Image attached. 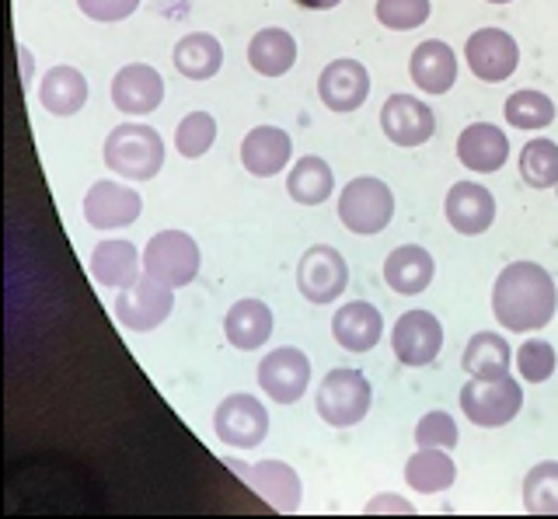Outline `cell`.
I'll return each instance as SVG.
<instances>
[{
	"label": "cell",
	"instance_id": "cell-1",
	"mask_svg": "<svg viewBox=\"0 0 558 519\" xmlns=\"http://www.w3.org/2000/svg\"><path fill=\"white\" fill-rule=\"evenodd\" d=\"M558 310V286L537 262H510L493 286V314L506 332H541Z\"/></svg>",
	"mask_w": 558,
	"mask_h": 519
},
{
	"label": "cell",
	"instance_id": "cell-36",
	"mask_svg": "<svg viewBox=\"0 0 558 519\" xmlns=\"http://www.w3.org/2000/svg\"><path fill=\"white\" fill-rule=\"evenodd\" d=\"M555 367H558L555 345L545 338H527L517 349V370L527 384H545V380H551Z\"/></svg>",
	"mask_w": 558,
	"mask_h": 519
},
{
	"label": "cell",
	"instance_id": "cell-33",
	"mask_svg": "<svg viewBox=\"0 0 558 519\" xmlns=\"http://www.w3.org/2000/svg\"><path fill=\"white\" fill-rule=\"evenodd\" d=\"M520 175L531 188H555L558 185V144L555 140H531L520 150Z\"/></svg>",
	"mask_w": 558,
	"mask_h": 519
},
{
	"label": "cell",
	"instance_id": "cell-13",
	"mask_svg": "<svg viewBox=\"0 0 558 519\" xmlns=\"http://www.w3.org/2000/svg\"><path fill=\"white\" fill-rule=\"evenodd\" d=\"M144 213V199L133 193L130 185L119 182H95L84 196V220L92 223L95 231H119L130 227Z\"/></svg>",
	"mask_w": 558,
	"mask_h": 519
},
{
	"label": "cell",
	"instance_id": "cell-42",
	"mask_svg": "<svg viewBox=\"0 0 558 519\" xmlns=\"http://www.w3.org/2000/svg\"><path fill=\"white\" fill-rule=\"evenodd\" d=\"M488 4H513V0H488Z\"/></svg>",
	"mask_w": 558,
	"mask_h": 519
},
{
	"label": "cell",
	"instance_id": "cell-32",
	"mask_svg": "<svg viewBox=\"0 0 558 519\" xmlns=\"http://www.w3.org/2000/svg\"><path fill=\"white\" fill-rule=\"evenodd\" d=\"M523 509L531 516H558V460H545L523 478Z\"/></svg>",
	"mask_w": 558,
	"mask_h": 519
},
{
	"label": "cell",
	"instance_id": "cell-9",
	"mask_svg": "<svg viewBox=\"0 0 558 519\" xmlns=\"http://www.w3.org/2000/svg\"><path fill=\"white\" fill-rule=\"evenodd\" d=\"M345 286H349V265L336 248L314 245L304 251L301 265H296V289H301L304 300L331 304L342 297Z\"/></svg>",
	"mask_w": 558,
	"mask_h": 519
},
{
	"label": "cell",
	"instance_id": "cell-6",
	"mask_svg": "<svg viewBox=\"0 0 558 519\" xmlns=\"http://www.w3.org/2000/svg\"><path fill=\"white\" fill-rule=\"evenodd\" d=\"M199 265H203L199 245L185 231H161L144 248V272L171 289L189 286L199 275Z\"/></svg>",
	"mask_w": 558,
	"mask_h": 519
},
{
	"label": "cell",
	"instance_id": "cell-27",
	"mask_svg": "<svg viewBox=\"0 0 558 519\" xmlns=\"http://www.w3.org/2000/svg\"><path fill=\"white\" fill-rule=\"evenodd\" d=\"M461 367L468 370V376H478V380H502L510 376L513 367V349L510 342L496 332H478L471 335L464 345V356H461Z\"/></svg>",
	"mask_w": 558,
	"mask_h": 519
},
{
	"label": "cell",
	"instance_id": "cell-2",
	"mask_svg": "<svg viewBox=\"0 0 558 519\" xmlns=\"http://www.w3.org/2000/svg\"><path fill=\"white\" fill-rule=\"evenodd\" d=\"M105 164L130 182H150L165 168V140L147 123H119L105 140Z\"/></svg>",
	"mask_w": 558,
	"mask_h": 519
},
{
	"label": "cell",
	"instance_id": "cell-19",
	"mask_svg": "<svg viewBox=\"0 0 558 519\" xmlns=\"http://www.w3.org/2000/svg\"><path fill=\"white\" fill-rule=\"evenodd\" d=\"M293 158V144L283 129L276 126H255L241 140V164L244 171H252L255 178H272L279 175Z\"/></svg>",
	"mask_w": 558,
	"mask_h": 519
},
{
	"label": "cell",
	"instance_id": "cell-12",
	"mask_svg": "<svg viewBox=\"0 0 558 519\" xmlns=\"http://www.w3.org/2000/svg\"><path fill=\"white\" fill-rule=\"evenodd\" d=\"M464 60L471 66V74L485 84H499L506 77H513L517 63H520V46L510 32L502 28H482L468 39L464 46Z\"/></svg>",
	"mask_w": 558,
	"mask_h": 519
},
{
	"label": "cell",
	"instance_id": "cell-34",
	"mask_svg": "<svg viewBox=\"0 0 558 519\" xmlns=\"http://www.w3.org/2000/svg\"><path fill=\"white\" fill-rule=\"evenodd\" d=\"M506 123L513 129H545L555 123V101L541 91H513L506 98Z\"/></svg>",
	"mask_w": 558,
	"mask_h": 519
},
{
	"label": "cell",
	"instance_id": "cell-14",
	"mask_svg": "<svg viewBox=\"0 0 558 519\" xmlns=\"http://www.w3.org/2000/svg\"><path fill=\"white\" fill-rule=\"evenodd\" d=\"M227 467L241 471L244 481H248L252 489L269 502V509H276V512H296V509H301L304 489H301V478H296V471L290 464L258 460L252 467H241L238 460H227Z\"/></svg>",
	"mask_w": 558,
	"mask_h": 519
},
{
	"label": "cell",
	"instance_id": "cell-4",
	"mask_svg": "<svg viewBox=\"0 0 558 519\" xmlns=\"http://www.w3.org/2000/svg\"><path fill=\"white\" fill-rule=\"evenodd\" d=\"M523 408V387L513 376L502 380H478L471 376L461 387V411L471 425L478 429H502L510 425Z\"/></svg>",
	"mask_w": 558,
	"mask_h": 519
},
{
	"label": "cell",
	"instance_id": "cell-23",
	"mask_svg": "<svg viewBox=\"0 0 558 519\" xmlns=\"http://www.w3.org/2000/svg\"><path fill=\"white\" fill-rule=\"evenodd\" d=\"M433 255L418 245H401L384 258V283L401 297H418L433 283Z\"/></svg>",
	"mask_w": 558,
	"mask_h": 519
},
{
	"label": "cell",
	"instance_id": "cell-39",
	"mask_svg": "<svg viewBox=\"0 0 558 519\" xmlns=\"http://www.w3.org/2000/svg\"><path fill=\"white\" fill-rule=\"evenodd\" d=\"M77 8L92 22H122L140 8V0H77Z\"/></svg>",
	"mask_w": 558,
	"mask_h": 519
},
{
	"label": "cell",
	"instance_id": "cell-28",
	"mask_svg": "<svg viewBox=\"0 0 558 519\" xmlns=\"http://www.w3.org/2000/svg\"><path fill=\"white\" fill-rule=\"evenodd\" d=\"M39 101L49 115H77L87 101V81L77 66H52L39 84Z\"/></svg>",
	"mask_w": 558,
	"mask_h": 519
},
{
	"label": "cell",
	"instance_id": "cell-24",
	"mask_svg": "<svg viewBox=\"0 0 558 519\" xmlns=\"http://www.w3.org/2000/svg\"><path fill=\"white\" fill-rule=\"evenodd\" d=\"M223 335L241 353L262 349L272 335V310L262 300H238L223 318Z\"/></svg>",
	"mask_w": 558,
	"mask_h": 519
},
{
	"label": "cell",
	"instance_id": "cell-3",
	"mask_svg": "<svg viewBox=\"0 0 558 519\" xmlns=\"http://www.w3.org/2000/svg\"><path fill=\"white\" fill-rule=\"evenodd\" d=\"M374 405V387L360 370L339 367L331 370L322 387L318 397H314V408H318L322 422H328L331 429H349L366 419V411Z\"/></svg>",
	"mask_w": 558,
	"mask_h": 519
},
{
	"label": "cell",
	"instance_id": "cell-20",
	"mask_svg": "<svg viewBox=\"0 0 558 519\" xmlns=\"http://www.w3.org/2000/svg\"><path fill=\"white\" fill-rule=\"evenodd\" d=\"M331 335H336V342L345 353H371L384 335V318L374 304L353 300L336 310V318H331Z\"/></svg>",
	"mask_w": 558,
	"mask_h": 519
},
{
	"label": "cell",
	"instance_id": "cell-35",
	"mask_svg": "<svg viewBox=\"0 0 558 519\" xmlns=\"http://www.w3.org/2000/svg\"><path fill=\"white\" fill-rule=\"evenodd\" d=\"M217 144V119L209 112H189L179 129H174V147H179L182 158L196 161Z\"/></svg>",
	"mask_w": 558,
	"mask_h": 519
},
{
	"label": "cell",
	"instance_id": "cell-10",
	"mask_svg": "<svg viewBox=\"0 0 558 519\" xmlns=\"http://www.w3.org/2000/svg\"><path fill=\"white\" fill-rule=\"evenodd\" d=\"M391 349L401 367H429L444 349V324L429 310H405L391 328Z\"/></svg>",
	"mask_w": 558,
	"mask_h": 519
},
{
	"label": "cell",
	"instance_id": "cell-7",
	"mask_svg": "<svg viewBox=\"0 0 558 519\" xmlns=\"http://www.w3.org/2000/svg\"><path fill=\"white\" fill-rule=\"evenodd\" d=\"M395 217V196L380 178H353L339 193V220L353 234H380Z\"/></svg>",
	"mask_w": 558,
	"mask_h": 519
},
{
	"label": "cell",
	"instance_id": "cell-37",
	"mask_svg": "<svg viewBox=\"0 0 558 519\" xmlns=\"http://www.w3.org/2000/svg\"><path fill=\"white\" fill-rule=\"evenodd\" d=\"M429 18V0H377V22L391 32L418 28Z\"/></svg>",
	"mask_w": 558,
	"mask_h": 519
},
{
	"label": "cell",
	"instance_id": "cell-5",
	"mask_svg": "<svg viewBox=\"0 0 558 519\" xmlns=\"http://www.w3.org/2000/svg\"><path fill=\"white\" fill-rule=\"evenodd\" d=\"M174 310V289L157 283L154 275H136L130 286H122L112 300V314L116 321L126 328V332H154L161 328Z\"/></svg>",
	"mask_w": 558,
	"mask_h": 519
},
{
	"label": "cell",
	"instance_id": "cell-22",
	"mask_svg": "<svg viewBox=\"0 0 558 519\" xmlns=\"http://www.w3.org/2000/svg\"><path fill=\"white\" fill-rule=\"evenodd\" d=\"M409 74L415 81V88H423L426 95H447L458 81V57L453 49L440 39H426L415 49L409 60Z\"/></svg>",
	"mask_w": 558,
	"mask_h": 519
},
{
	"label": "cell",
	"instance_id": "cell-18",
	"mask_svg": "<svg viewBox=\"0 0 558 519\" xmlns=\"http://www.w3.org/2000/svg\"><path fill=\"white\" fill-rule=\"evenodd\" d=\"M318 95L331 112H356L371 95V74L360 60H331L318 77Z\"/></svg>",
	"mask_w": 558,
	"mask_h": 519
},
{
	"label": "cell",
	"instance_id": "cell-41",
	"mask_svg": "<svg viewBox=\"0 0 558 519\" xmlns=\"http://www.w3.org/2000/svg\"><path fill=\"white\" fill-rule=\"evenodd\" d=\"M293 4H301V8H307V11H328V8L342 4V0H293Z\"/></svg>",
	"mask_w": 558,
	"mask_h": 519
},
{
	"label": "cell",
	"instance_id": "cell-30",
	"mask_svg": "<svg viewBox=\"0 0 558 519\" xmlns=\"http://www.w3.org/2000/svg\"><path fill=\"white\" fill-rule=\"evenodd\" d=\"M174 71L189 81H209L220 74L223 66V46L206 36V32H192V36H182L179 46H174Z\"/></svg>",
	"mask_w": 558,
	"mask_h": 519
},
{
	"label": "cell",
	"instance_id": "cell-43",
	"mask_svg": "<svg viewBox=\"0 0 558 519\" xmlns=\"http://www.w3.org/2000/svg\"><path fill=\"white\" fill-rule=\"evenodd\" d=\"M555 188H558V185H555Z\"/></svg>",
	"mask_w": 558,
	"mask_h": 519
},
{
	"label": "cell",
	"instance_id": "cell-11",
	"mask_svg": "<svg viewBox=\"0 0 558 519\" xmlns=\"http://www.w3.org/2000/svg\"><path fill=\"white\" fill-rule=\"evenodd\" d=\"M307 384H311V359L307 353L293 349V345L272 349L258 362V387L266 391L276 405H296L307 394Z\"/></svg>",
	"mask_w": 558,
	"mask_h": 519
},
{
	"label": "cell",
	"instance_id": "cell-8",
	"mask_svg": "<svg viewBox=\"0 0 558 519\" xmlns=\"http://www.w3.org/2000/svg\"><path fill=\"white\" fill-rule=\"evenodd\" d=\"M214 432L223 446L255 449L269 432V411L252 394H227L214 411Z\"/></svg>",
	"mask_w": 558,
	"mask_h": 519
},
{
	"label": "cell",
	"instance_id": "cell-21",
	"mask_svg": "<svg viewBox=\"0 0 558 519\" xmlns=\"http://www.w3.org/2000/svg\"><path fill=\"white\" fill-rule=\"evenodd\" d=\"M458 158L468 171H478V175H493L510 158V140L506 133L493 123H471L458 136Z\"/></svg>",
	"mask_w": 558,
	"mask_h": 519
},
{
	"label": "cell",
	"instance_id": "cell-26",
	"mask_svg": "<svg viewBox=\"0 0 558 519\" xmlns=\"http://www.w3.org/2000/svg\"><path fill=\"white\" fill-rule=\"evenodd\" d=\"M405 481L418 495H440L458 481V464L450 460V449L418 446L405 460Z\"/></svg>",
	"mask_w": 558,
	"mask_h": 519
},
{
	"label": "cell",
	"instance_id": "cell-38",
	"mask_svg": "<svg viewBox=\"0 0 558 519\" xmlns=\"http://www.w3.org/2000/svg\"><path fill=\"white\" fill-rule=\"evenodd\" d=\"M461 440L458 422L447 411H426L415 425V446H433V449H453Z\"/></svg>",
	"mask_w": 558,
	"mask_h": 519
},
{
	"label": "cell",
	"instance_id": "cell-40",
	"mask_svg": "<svg viewBox=\"0 0 558 519\" xmlns=\"http://www.w3.org/2000/svg\"><path fill=\"white\" fill-rule=\"evenodd\" d=\"M366 516H380V512H401V516H415V506H409L401 495H377L371 498V506H363Z\"/></svg>",
	"mask_w": 558,
	"mask_h": 519
},
{
	"label": "cell",
	"instance_id": "cell-29",
	"mask_svg": "<svg viewBox=\"0 0 558 519\" xmlns=\"http://www.w3.org/2000/svg\"><path fill=\"white\" fill-rule=\"evenodd\" d=\"M248 63L262 77H283L296 63V42L283 28H262L248 42Z\"/></svg>",
	"mask_w": 558,
	"mask_h": 519
},
{
	"label": "cell",
	"instance_id": "cell-16",
	"mask_svg": "<svg viewBox=\"0 0 558 519\" xmlns=\"http://www.w3.org/2000/svg\"><path fill=\"white\" fill-rule=\"evenodd\" d=\"M112 106L126 115H150L165 101V77L147 63H130L112 77Z\"/></svg>",
	"mask_w": 558,
	"mask_h": 519
},
{
	"label": "cell",
	"instance_id": "cell-25",
	"mask_svg": "<svg viewBox=\"0 0 558 519\" xmlns=\"http://www.w3.org/2000/svg\"><path fill=\"white\" fill-rule=\"evenodd\" d=\"M92 275L98 286H109V289H122L130 286L136 275H140V251L133 240H101L92 251Z\"/></svg>",
	"mask_w": 558,
	"mask_h": 519
},
{
	"label": "cell",
	"instance_id": "cell-17",
	"mask_svg": "<svg viewBox=\"0 0 558 519\" xmlns=\"http://www.w3.org/2000/svg\"><path fill=\"white\" fill-rule=\"evenodd\" d=\"M444 213H447V223L458 234L464 237H478L493 227L496 220V199L488 193L485 185H475V182H458L450 185L447 193V202H444Z\"/></svg>",
	"mask_w": 558,
	"mask_h": 519
},
{
	"label": "cell",
	"instance_id": "cell-31",
	"mask_svg": "<svg viewBox=\"0 0 558 519\" xmlns=\"http://www.w3.org/2000/svg\"><path fill=\"white\" fill-rule=\"evenodd\" d=\"M331 188H336V175H331L328 161L314 158V153L296 161L287 175V193L301 206H322L331 196Z\"/></svg>",
	"mask_w": 558,
	"mask_h": 519
},
{
	"label": "cell",
	"instance_id": "cell-15",
	"mask_svg": "<svg viewBox=\"0 0 558 519\" xmlns=\"http://www.w3.org/2000/svg\"><path fill=\"white\" fill-rule=\"evenodd\" d=\"M380 129L398 147H423L436 129L433 109L412 95H391L380 109Z\"/></svg>",
	"mask_w": 558,
	"mask_h": 519
}]
</instances>
